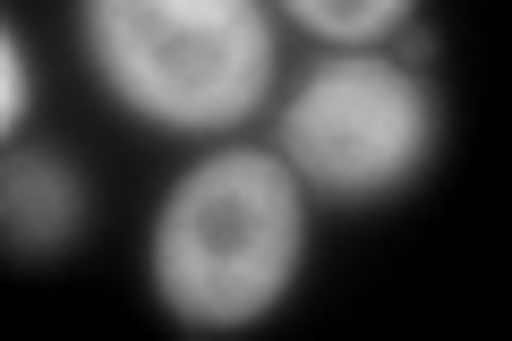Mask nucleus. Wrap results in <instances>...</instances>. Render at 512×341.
Wrapping results in <instances>:
<instances>
[{"label":"nucleus","mask_w":512,"mask_h":341,"mask_svg":"<svg viewBox=\"0 0 512 341\" xmlns=\"http://www.w3.org/2000/svg\"><path fill=\"white\" fill-rule=\"evenodd\" d=\"M299 188L274 154H214L154 222V290L188 324H248L291 290Z\"/></svg>","instance_id":"f257e3e1"},{"label":"nucleus","mask_w":512,"mask_h":341,"mask_svg":"<svg viewBox=\"0 0 512 341\" xmlns=\"http://www.w3.org/2000/svg\"><path fill=\"white\" fill-rule=\"evenodd\" d=\"M86 52L163 128H231L274 69L256 0H86Z\"/></svg>","instance_id":"f03ea898"},{"label":"nucleus","mask_w":512,"mask_h":341,"mask_svg":"<svg viewBox=\"0 0 512 341\" xmlns=\"http://www.w3.org/2000/svg\"><path fill=\"white\" fill-rule=\"evenodd\" d=\"M436 111L393 60H325L282 111V154L333 197H384L427 162Z\"/></svg>","instance_id":"7ed1b4c3"},{"label":"nucleus","mask_w":512,"mask_h":341,"mask_svg":"<svg viewBox=\"0 0 512 341\" xmlns=\"http://www.w3.org/2000/svg\"><path fill=\"white\" fill-rule=\"evenodd\" d=\"M77 222V188L52 154H9L0 162V239L9 248H60Z\"/></svg>","instance_id":"20e7f679"},{"label":"nucleus","mask_w":512,"mask_h":341,"mask_svg":"<svg viewBox=\"0 0 512 341\" xmlns=\"http://www.w3.org/2000/svg\"><path fill=\"white\" fill-rule=\"evenodd\" d=\"M299 26H316V35H342V43H359V35H384V26L402 18L410 0H282Z\"/></svg>","instance_id":"39448f33"},{"label":"nucleus","mask_w":512,"mask_h":341,"mask_svg":"<svg viewBox=\"0 0 512 341\" xmlns=\"http://www.w3.org/2000/svg\"><path fill=\"white\" fill-rule=\"evenodd\" d=\"M26 111V69H18V43H9V26H0V128Z\"/></svg>","instance_id":"423d86ee"}]
</instances>
